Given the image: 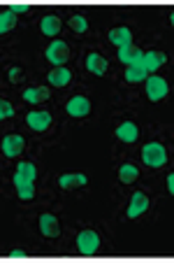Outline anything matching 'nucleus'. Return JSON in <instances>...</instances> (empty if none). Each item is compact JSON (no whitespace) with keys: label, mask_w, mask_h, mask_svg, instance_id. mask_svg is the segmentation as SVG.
I'll list each match as a JSON object with an SVG mask.
<instances>
[{"label":"nucleus","mask_w":174,"mask_h":263,"mask_svg":"<svg viewBox=\"0 0 174 263\" xmlns=\"http://www.w3.org/2000/svg\"><path fill=\"white\" fill-rule=\"evenodd\" d=\"M68 59H70V49H68V45H65L63 40H54L49 47H47V61H51L56 68L63 65Z\"/></svg>","instance_id":"nucleus-3"},{"label":"nucleus","mask_w":174,"mask_h":263,"mask_svg":"<svg viewBox=\"0 0 174 263\" xmlns=\"http://www.w3.org/2000/svg\"><path fill=\"white\" fill-rule=\"evenodd\" d=\"M16 194H19V198H21V200H30V198L35 196V186H33V182L24 184V186H16Z\"/></svg>","instance_id":"nucleus-24"},{"label":"nucleus","mask_w":174,"mask_h":263,"mask_svg":"<svg viewBox=\"0 0 174 263\" xmlns=\"http://www.w3.org/2000/svg\"><path fill=\"white\" fill-rule=\"evenodd\" d=\"M116 138L123 140V142H135V140L139 138V128L133 121H125V124H121L119 128H116Z\"/></svg>","instance_id":"nucleus-14"},{"label":"nucleus","mask_w":174,"mask_h":263,"mask_svg":"<svg viewBox=\"0 0 174 263\" xmlns=\"http://www.w3.org/2000/svg\"><path fill=\"white\" fill-rule=\"evenodd\" d=\"M19 80H21V70L19 68H12L10 70V82H12V84H16Z\"/></svg>","instance_id":"nucleus-26"},{"label":"nucleus","mask_w":174,"mask_h":263,"mask_svg":"<svg viewBox=\"0 0 174 263\" xmlns=\"http://www.w3.org/2000/svg\"><path fill=\"white\" fill-rule=\"evenodd\" d=\"M14 26H16V14L14 12H10V10L0 12V35L7 33V30H12Z\"/></svg>","instance_id":"nucleus-22"},{"label":"nucleus","mask_w":174,"mask_h":263,"mask_svg":"<svg viewBox=\"0 0 174 263\" xmlns=\"http://www.w3.org/2000/svg\"><path fill=\"white\" fill-rule=\"evenodd\" d=\"M119 177H121V182H123V184H133L135 179L139 177V170L135 168L133 163H125V165H121V170H119Z\"/></svg>","instance_id":"nucleus-21"},{"label":"nucleus","mask_w":174,"mask_h":263,"mask_svg":"<svg viewBox=\"0 0 174 263\" xmlns=\"http://www.w3.org/2000/svg\"><path fill=\"white\" fill-rule=\"evenodd\" d=\"M146 96H149V100H154V103L163 100L165 96H167V82H165L163 77H146Z\"/></svg>","instance_id":"nucleus-4"},{"label":"nucleus","mask_w":174,"mask_h":263,"mask_svg":"<svg viewBox=\"0 0 174 263\" xmlns=\"http://www.w3.org/2000/svg\"><path fill=\"white\" fill-rule=\"evenodd\" d=\"M12 115H14V107H12L7 100L0 98V119H10Z\"/></svg>","instance_id":"nucleus-25"},{"label":"nucleus","mask_w":174,"mask_h":263,"mask_svg":"<svg viewBox=\"0 0 174 263\" xmlns=\"http://www.w3.org/2000/svg\"><path fill=\"white\" fill-rule=\"evenodd\" d=\"M146 208H149V198H146L142 191H137V194H133V200H130V208H128V217L135 219L139 217L142 212H146Z\"/></svg>","instance_id":"nucleus-10"},{"label":"nucleus","mask_w":174,"mask_h":263,"mask_svg":"<svg viewBox=\"0 0 174 263\" xmlns=\"http://www.w3.org/2000/svg\"><path fill=\"white\" fill-rule=\"evenodd\" d=\"M142 161L146 165H151V168H160V165L167 163V152H165V147L160 142H149L142 149Z\"/></svg>","instance_id":"nucleus-1"},{"label":"nucleus","mask_w":174,"mask_h":263,"mask_svg":"<svg viewBox=\"0 0 174 263\" xmlns=\"http://www.w3.org/2000/svg\"><path fill=\"white\" fill-rule=\"evenodd\" d=\"M58 30H60V19H58V16L49 14V16H45V19H42V33H45V35L56 37V35H58Z\"/></svg>","instance_id":"nucleus-20"},{"label":"nucleus","mask_w":174,"mask_h":263,"mask_svg":"<svg viewBox=\"0 0 174 263\" xmlns=\"http://www.w3.org/2000/svg\"><path fill=\"white\" fill-rule=\"evenodd\" d=\"M146 77H149V72L144 70L142 61H139V63L128 65V70H125V80H128V82H144Z\"/></svg>","instance_id":"nucleus-17"},{"label":"nucleus","mask_w":174,"mask_h":263,"mask_svg":"<svg viewBox=\"0 0 174 263\" xmlns=\"http://www.w3.org/2000/svg\"><path fill=\"white\" fill-rule=\"evenodd\" d=\"M167 61V56L163 54V51H149V54L142 56V65H144L146 72H154V70H158L160 65Z\"/></svg>","instance_id":"nucleus-11"},{"label":"nucleus","mask_w":174,"mask_h":263,"mask_svg":"<svg viewBox=\"0 0 174 263\" xmlns=\"http://www.w3.org/2000/svg\"><path fill=\"white\" fill-rule=\"evenodd\" d=\"M110 40L114 42L116 47H125V45H133V33H130V28H112V33H110Z\"/></svg>","instance_id":"nucleus-15"},{"label":"nucleus","mask_w":174,"mask_h":263,"mask_svg":"<svg viewBox=\"0 0 174 263\" xmlns=\"http://www.w3.org/2000/svg\"><path fill=\"white\" fill-rule=\"evenodd\" d=\"M21 152H24V138L16 133L12 135H5L3 138V154L10 156V159H14V156H19Z\"/></svg>","instance_id":"nucleus-6"},{"label":"nucleus","mask_w":174,"mask_h":263,"mask_svg":"<svg viewBox=\"0 0 174 263\" xmlns=\"http://www.w3.org/2000/svg\"><path fill=\"white\" fill-rule=\"evenodd\" d=\"M26 121H28V126L33 130H45V128H49V124H51V115L49 112H30L28 117H26Z\"/></svg>","instance_id":"nucleus-9"},{"label":"nucleus","mask_w":174,"mask_h":263,"mask_svg":"<svg viewBox=\"0 0 174 263\" xmlns=\"http://www.w3.org/2000/svg\"><path fill=\"white\" fill-rule=\"evenodd\" d=\"M89 112H91V103L84 96H75L68 103V115H72V117H86Z\"/></svg>","instance_id":"nucleus-8"},{"label":"nucleus","mask_w":174,"mask_h":263,"mask_svg":"<svg viewBox=\"0 0 174 263\" xmlns=\"http://www.w3.org/2000/svg\"><path fill=\"white\" fill-rule=\"evenodd\" d=\"M24 98L28 103H45L49 100V89L47 86H37V89H26L24 91Z\"/></svg>","instance_id":"nucleus-18"},{"label":"nucleus","mask_w":174,"mask_h":263,"mask_svg":"<svg viewBox=\"0 0 174 263\" xmlns=\"http://www.w3.org/2000/svg\"><path fill=\"white\" fill-rule=\"evenodd\" d=\"M60 189H75V186H84L86 184V175H63V177L58 179Z\"/></svg>","instance_id":"nucleus-19"},{"label":"nucleus","mask_w":174,"mask_h":263,"mask_svg":"<svg viewBox=\"0 0 174 263\" xmlns=\"http://www.w3.org/2000/svg\"><path fill=\"white\" fill-rule=\"evenodd\" d=\"M86 68H89L93 74H104L107 72V59H102L100 54H89V59H86Z\"/></svg>","instance_id":"nucleus-16"},{"label":"nucleus","mask_w":174,"mask_h":263,"mask_svg":"<svg viewBox=\"0 0 174 263\" xmlns=\"http://www.w3.org/2000/svg\"><path fill=\"white\" fill-rule=\"evenodd\" d=\"M49 84H54V86H65L70 80H72V72H70L65 65H58V68H54L49 74Z\"/></svg>","instance_id":"nucleus-13"},{"label":"nucleus","mask_w":174,"mask_h":263,"mask_svg":"<svg viewBox=\"0 0 174 263\" xmlns=\"http://www.w3.org/2000/svg\"><path fill=\"white\" fill-rule=\"evenodd\" d=\"M77 245H79V252L84 256H93L100 249V238L95 231H81L79 238H77Z\"/></svg>","instance_id":"nucleus-2"},{"label":"nucleus","mask_w":174,"mask_h":263,"mask_svg":"<svg viewBox=\"0 0 174 263\" xmlns=\"http://www.w3.org/2000/svg\"><path fill=\"white\" fill-rule=\"evenodd\" d=\"M35 177H37V168L33 163H28V161H24V163H19V168L14 173V186H24L28 182H35Z\"/></svg>","instance_id":"nucleus-5"},{"label":"nucleus","mask_w":174,"mask_h":263,"mask_svg":"<svg viewBox=\"0 0 174 263\" xmlns=\"http://www.w3.org/2000/svg\"><path fill=\"white\" fill-rule=\"evenodd\" d=\"M10 258H26V252L24 249H14V252L10 254Z\"/></svg>","instance_id":"nucleus-28"},{"label":"nucleus","mask_w":174,"mask_h":263,"mask_svg":"<svg viewBox=\"0 0 174 263\" xmlns=\"http://www.w3.org/2000/svg\"><path fill=\"white\" fill-rule=\"evenodd\" d=\"M167 189L174 194V175H169V177H167Z\"/></svg>","instance_id":"nucleus-29"},{"label":"nucleus","mask_w":174,"mask_h":263,"mask_svg":"<svg viewBox=\"0 0 174 263\" xmlns=\"http://www.w3.org/2000/svg\"><path fill=\"white\" fill-rule=\"evenodd\" d=\"M40 231L47 238H58L60 235V223L54 214H42L40 217Z\"/></svg>","instance_id":"nucleus-7"},{"label":"nucleus","mask_w":174,"mask_h":263,"mask_svg":"<svg viewBox=\"0 0 174 263\" xmlns=\"http://www.w3.org/2000/svg\"><path fill=\"white\" fill-rule=\"evenodd\" d=\"M10 12H14V14H26V12H28V5H19V3H16V5L10 7Z\"/></svg>","instance_id":"nucleus-27"},{"label":"nucleus","mask_w":174,"mask_h":263,"mask_svg":"<svg viewBox=\"0 0 174 263\" xmlns=\"http://www.w3.org/2000/svg\"><path fill=\"white\" fill-rule=\"evenodd\" d=\"M142 49L139 47H135V45H125V47H119V59L123 61V63H128V65H133V63H139L142 61Z\"/></svg>","instance_id":"nucleus-12"},{"label":"nucleus","mask_w":174,"mask_h":263,"mask_svg":"<svg viewBox=\"0 0 174 263\" xmlns=\"http://www.w3.org/2000/svg\"><path fill=\"white\" fill-rule=\"evenodd\" d=\"M68 24L75 33H86V30H89V21H86L81 14H72V19H70Z\"/></svg>","instance_id":"nucleus-23"}]
</instances>
